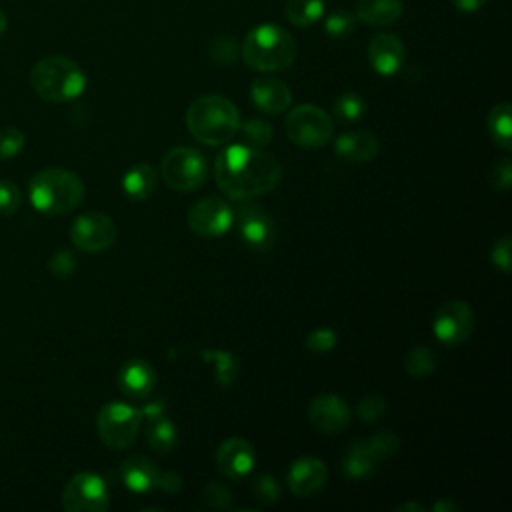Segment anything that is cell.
<instances>
[{
  "label": "cell",
  "instance_id": "cell-1",
  "mask_svg": "<svg viewBox=\"0 0 512 512\" xmlns=\"http://www.w3.org/2000/svg\"><path fill=\"white\" fill-rule=\"evenodd\" d=\"M214 178L224 196L246 202L274 190L282 178V166L260 148L230 144L216 156Z\"/></svg>",
  "mask_w": 512,
  "mask_h": 512
},
{
  "label": "cell",
  "instance_id": "cell-2",
  "mask_svg": "<svg viewBox=\"0 0 512 512\" xmlns=\"http://www.w3.org/2000/svg\"><path fill=\"white\" fill-rule=\"evenodd\" d=\"M186 128L200 144H228L240 128V114L236 104L226 96L204 94L188 106Z\"/></svg>",
  "mask_w": 512,
  "mask_h": 512
},
{
  "label": "cell",
  "instance_id": "cell-3",
  "mask_svg": "<svg viewBox=\"0 0 512 512\" xmlns=\"http://www.w3.org/2000/svg\"><path fill=\"white\" fill-rule=\"evenodd\" d=\"M242 60L256 72H280L296 60V42L278 24H258L242 40Z\"/></svg>",
  "mask_w": 512,
  "mask_h": 512
},
{
  "label": "cell",
  "instance_id": "cell-4",
  "mask_svg": "<svg viewBox=\"0 0 512 512\" xmlns=\"http://www.w3.org/2000/svg\"><path fill=\"white\" fill-rule=\"evenodd\" d=\"M28 198L38 212L64 216L80 206L84 198V182L70 170L44 168L30 178Z\"/></svg>",
  "mask_w": 512,
  "mask_h": 512
},
{
  "label": "cell",
  "instance_id": "cell-5",
  "mask_svg": "<svg viewBox=\"0 0 512 512\" xmlns=\"http://www.w3.org/2000/svg\"><path fill=\"white\" fill-rule=\"evenodd\" d=\"M84 70L66 56H46L30 72L32 90L48 102H70L86 90Z\"/></svg>",
  "mask_w": 512,
  "mask_h": 512
},
{
  "label": "cell",
  "instance_id": "cell-6",
  "mask_svg": "<svg viewBox=\"0 0 512 512\" xmlns=\"http://www.w3.org/2000/svg\"><path fill=\"white\" fill-rule=\"evenodd\" d=\"M284 130L298 148H322L334 134V122L326 110L314 104H300L288 112Z\"/></svg>",
  "mask_w": 512,
  "mask_h": 512
},
{
  "label": "cell",
  "instance_id": "cell-7",
  "mask_svg": "<svg viewBox=\"0 0 512 512\" xmlns=\"http://www.w3.org/2000/svg\"><path fill=\"white\" fill-rule=\"evenodd\" d=\"M142 412L124 402H108L96 416V430L100 440L112 450H124L134 444L140 426Z\"/></svg>",
  "mask_w": 512,
  "mask_h": 512
},
{
  "label": "cell",
  "instance_id": "cell-8",
  "mask_svg": "<svg viewBox=\"0 0 512 512\" xmlns=\"http://www.w3.org/2000/svg\"><path fill=\"white\" fill-rule=\"evenodd\" d=\"M206 158L190 146H176L160 160V178L170 190L190 192L206 180Z\"/></svg>",
  "mask_w": 512,
  "mask_h": 512
},
{
  "label": "cell",
  "instance_id": "cell-9",
  "mask_svg": "<svg viewBox=\"0 0 512 512\" xmlns=\"http://www.w3.org/2000/svg\"><path fill=\"white\" fill-rule=\"evenodd\" d=\"M108 504L106 482L94 472L74 474L62 490V508L68 512H104Z\"/></svg>",
  "mask_w": 512,
  "mask_h": 512
},
{
  "label": "cell",
  "instance_id": "cell-10",
  "mask_svg": "<svg viewBox=\"0 0 512 512\" xmlns=\"http://www.w3.org/2000/svg\"><path fill=\"white\" fill-rule=\"evenodd\" d=\"M476 326V314L464 300L444 302L432 320L434 336L446 346H458L466 342Z\"/></svg>",
  "mask_w": 512,
  "mask_h": 512
},
{
  "label": "cell",
  "instance_id": "cell-11",
  "mask_svg": "<svg viewBox=\"0 0 512 512\" xmlns=\"http://www.w3.org/2000/svg\"><path fill=\"white\" fill-rule=\"evenodd\" d=\"M234 222V210L228 202L216 196L194 202L186 214L188 228L202 238H216L230 230Z\"/></svg>",
  "mask_w": 512,
  "mask_h": 512
},
{
  "label": "cell",
  "instance_id": "cell-12",
  "mask_svg": "<svg viewBox=\"0 0 512 512\" xmlns=\"http://www.w3.org/2000/svg\"><path fill=\"white\" fill-rule=\"evenodd\" d=\"M116 234L118 230L114 220L94 210L80 214L70 228V240L82 252H102L110 248L116 240Z\"/></svg>",
  "mask_w": 512,
  "mask_h": 512
},
{
  "label": "cell",
  "instance_id": "cell-13",
  "mask_svg": "<svg viewBox=\"0 0 512 512\" xmlns=\"http://www.w3.org/2000/svg\"><path fill=\"white\" fill-rule=\"evenodd\" d=\"M238 236L254 250H268L276 240V226L272 216L258 204H244L234 212Z\"/></svg>",
  "mask_w": 512,
  "mask_h": 512
},
{
  "label": "cell",
  "instance_id": "cell-14",
  "mask_svg": "<svg viewBox=\"0 0 512 512\" xmlns=\"http://www.w3.org/2000/svg\"><path fill=\"white\" fill-rule=\"evenodd\" d=\"M308 422L320 434H340L352 420L350 406L336 394H318L308 404Z\"/></svg>",
  "mask_w": 512,
  "mask_h": 512
},
{
  "label": "cell",
  "instance_id": "cell-15",
  "mask_svg": "<svg viewBox=\"0 0 512 512\" xmlns=\"http://www.w3.org/2000/svg\"><path fill=\"white\" fill-rule=\"evenodd\" d=\"M366 56L374 72L380 76H394L406 58L404 42L390 32L374 34L366 46Z\"/></svg>",
  "mask_w": 512,
  "mask_h": 512
},
{
  "label": "cell",
  "instance_id": "cell-16",
  "mask_svg": "<svg viewBox=\"0 0 512 512\" xmlns=\"http://www.w3.org/2000/svg\"><path fill=\"white\" fill-rule=\"evenodd\" d=\"M254 448L244 438H228L220 444L216 452L218 472L228 480L246 478L254 468Z\"/></svg>",
  "mask_w": 512,
  "mask_h": 512
},
{
  "label": "cell",
  "instance_id": "cell-17",
  "mask_svg": "<svg viewBox=\"0 0 512 512\" xmlns=\"http://www.w3.org/2000/svg\"><path fill=\"white\" fill-rule=\"evenodd\" d=\"M146 418V442L158 454H170L178 444L174 422L164 414L162 402H148L140 408Z\"/></svg>",
  "mask_w": 512,
  "mask_h": 512
},
{
  "label": "cell",
  "instance_id": "cell-18",
  "mask_svg": "<svg viewBox=\"0 0 512 512\" xmlns=\"http://www.w3.org/2000/svg\"><path fill=\"white\" fill-rule=\"evenodd\" d=\"M328 480V470L322 460L302 456L288 468V488L298 498H310L318 494Z\"/></svg>",
  "mask_w": 512,
  "mask_h": 512
},
{
  "label": "cell",
  "instance_id": "cell-19",
  "mask_svg": "<svg viewBox=\"0 0 512 512\" xmlns=\"http://www.w3.org/2000/svg\"><path fill=\"white\" fill-rule=\"evenodd\" d=\"M250 98L256 108L268 114H280L292 102L290 88L280 78H272V76L256 78L250 86Z\"/></svg>",
  "mask_w": 512,
  "mask_h": 512
},
{
  "label": "cell",
  "instance_id": "cell-20",
  "mask_svg": "<svg viewBox=\"0 0 512 512\" xmlns=\"http://www.w3.org/2000/svg\"><path fill=\"white\" fill-rule=\"evenodd\" d=\"M154 382H156L154 368L150 366V362H146L142 358H132V360L124 362V366L120 368V374H118L120 390L128 398H134V400L148 398L154 388Z\"/></svg>",
  "mask_w": 512,
  "mask_h": 512
},
{
  "label": "cell",
  "instance_id": "cell-21",
  "mask_svg": "<svg viewBox=\"0 0 512 512\" xmlns=\"http://www.w3.org/2000/svg\"><path fill=\"white\" fill-rule=\"evenodd\" d=\"M334 152L346 162L366 164L374 160V156L378 154V140L372 132H366V130L344 132L342 136L336 138Z\"/></svg>",
  "mask_w": 512,
  "mask_h": 512
},
{
  "label": "cell",
  "instance_id": "cell-22",
  "mask_svg": "<svg viewBox=\"0 0 512 512\" xmlns=\"http://www.w3.org/2000/svg\"><path fill=\"white\" fill-rule=\"evenodd\" d=\"M120 474H122L126 488H130L132 492H148V490L156 488L160 468L148 456L134 454L122 462Z\"/></svg>",
  "mask_w": 512,
  "mask_h": 512
},
{
  "label": "cell",
  "instance_id": "cell-23",
  "mask_svg": "<svg viewBox=\"0 0 512 512\" xmlns=\"http://www.w3.org/2000/svg\"><path fill=\"white\" fill-rule=\"evenodd\" d=\"M402 0H358L356 18L368 26H390L402 16Z\"/></svg>",
  "mask_w": 512,
  "mask_h": 512
},
{
  "label": "cell",
  "instance_id": "cell-24",
  "mask_svg": "<svg viewBox=\"0 0 512 512\" xmlns=\"http://www.w3.org/2000/svg\"><path fill=\"white\" fill-rule=\"evenodd\" d=\"M156 182V170L150 164L140 162L126 170V174L122 176V190L132 200H146L156 190Z\"/></svg>",
  "mask_w": 512,
  "mask_h": 512
},
{
  "label": "cell",
  "instance_id": "cell-25",
  "mask_svg": "<svg viewBox=\"0 0 512 512\" xmlns=\"http://www.w3.org/2000/svg\"><path fill=\"white\" fill-rule=\"evenodd\" d=\"M376 462H378V458L370 450L368 442L360 440L348 448L344 462H342V470L348 478H364L374 470Z\"/></svg>",
  "mask_w": 512,
  "mask_h": 512
},
{
  "label": "cell",
  "instance_id": "cell-26",
  "mask_svg": "<svg viewBox=\"0 0 512 512\" xmlns=\"http://www.w3.org/2000/svg\"><path fill=\"white\" fill-rule=\"evenodd\" d=\"M488 132L494 144L504 150L512 148V106L508 102H500L490 110Z\"/></svg>",
  "mask_w": 512,
  "mask_h": 512
},
{
  "label": "cell",
  "instance_id": "cell-27",
  "mask_svg": "<svg viewBox=\"0 0 512 512\" xmlns=\"http://www.w3.org/2000/svg\"><path fill=\"white\" fill-rule=\"evenodd\" d=\"M324 0H288L286 18L298 28L314 26L324 16Z\"/></svg>",
  "mask_w": 512,
  "mask_h": 512
},
{
  "label": "cell",
  "instance_id": "cell-28",
  "mask_svg": "<svg viewBox=\"0 0 512 512\" xmlns=\"http://www.w3.org/2000/svg\"><path fill=\"white\" fill-rule=\"evenodd\" d=\"M332 112L340 122H356L364 116L366 112V100L358 94V92H342L334 104H332Z\"/></svg>",
  "mask_w": 512,
  "mask_h": 512
},
{
  "label": "cell",
  "instance_id": "cell-29",
  "mask_svg": "<svg viewBox=\"0 0 512 512\" xmlns=\"http://www.w3.org/2000/svg\"><path fill=\"white\" fill-rule=\"evenodd\" d=\"M404 368L414 378L428 376V374H432L436 370V356L426 346H414L404 356Z\"/></svg>",
  "mask_w": 512,
  "mask_h": 512
},
{
  "label": "cell",
  "instance_id": "cell-30",
  "mask_svg": "<svg viewBox=\"0 0 512 512\" xmlns=\"http://www.w3.org/2000/svg\"><path fill=\"white\" fill-rule=\"evenodd\" d=\"M356 22H358L356 14H352L348 10H334L324 20V30L330 38L342 40V38H348L350 34H354Z\"/></svg>",
  "mask_w": 512,
  "mask_h": 512
},
{
  "label": "cell",
  "instance_id": "cell-31",
  "mask_svg": "<svg viewBox=\"0 0 512 512\" xmlns=\"http://www.w3.org/2000/svg\"><path fill=\"white\" fill-rule=\"evenodd\" d=\"M242 136H244V144L260 148L270 144V140L274 138V130L266 120L250 118L242 124Z\"/></svg>",
  "mask_w": 512,
  "mask_h": 512
},
{
  "label": "cell",
  "instance_id": "cell-32",
  "mask_svg": "<svg viewBox=\"0 0 512 512\" xmlns=\"http://www.w3.org/2000/svg\"><path fill=\"white\" fill-rule=\"evenodd\" d=\"M366 442L378 460L390 458L400 448V438L392 430H378L376 434L366 438Z\"/></svg>",
  "mask_w": 512,
  "mask_h": 512
},
{
  "label": "cell",
  "instance_id": "cell-33",
  "mask_svg": "<svg viewBox=\"0 0 512 512\" xmlns=\"http://www.w3.org/2000/svg\"><path fill=\"white\" fill-rule=\"evenodd\" d=\"M204 356L216 364V380L222 386H228L234 380V376H236V360H234V356L230 352H220V350H210Z\"/></svg>",
  "mask_w": 512,
  "mask_h": 512
},
{
  "label": "cell",
  "instance_id": "cell-34",
  "mask_svg": "<svg viewBox=\"0 0 512 512\" xmlns=\"http://www.w3.org/2000/svg\"><path fill=\"white\" fill-rule=\"evenodd\" d=\"M22 206V190L12 180H0V216H12Z\"/></svg>",
  "mask_w": 512,
  "mask_h": 512
},
{
  "label": "cell",
  "instance_id": "cell-35",
  "mask_svg": "<svg viewBox=\"0 0 512 512\" xmlns=\"http://www.w3.org/2000/svg\"><path fill=\"white\" fill-rule=\"evenodd\" d=\"M386 412V398L380 394H366L356 404V414L364 422H374Z\"/></svg>",
  "mask_w": 512,
  "mask_h": 512
},
{
  "label": "cell",
  "instance_id": "cell-36",
  "mask_svg": "<svg viewBox=\"0 0 512 512\" xmlns=\"http://www.w3.org/2000/svg\"><path fill=\"white\" fill-rule=\"evenodd\" d=\"M208 54L218 64H230L238 56V44L232 38H228V36H220V38L210 40Z\"/></svg>",
  "mask_w": 512,
  "mask_h": 512
},
{
  "label": "cell",
  "instance_id": "cell-37",
  "mask_svg": "<svg viewBox=\"0 0 512 512\" xmlns=\"http://www.w3.org/2000/svg\"><path fill=\"white\" fill-rule=\"evenodd\" d=\"M24 144H26V136L18 128L10 126V128L0 130V158L2 160L14 158L24 148Z\"/></svg>",
  "mask_w": 512,
  "mask_h": 512
},
{
  "label": "cell",
  "instance_id": "cell-38",
  "mask_svg": "<svg viewBox=\"0 0 512 512\" xmlns=\"http://www.w3.org/2000/svg\"><path fill=\"white\" fill-rule=\"evenodd\" d=\"M252 492L256 494L258 500H262L264 504H274L280 500V486L276 482L274 476H268V474H262V476H256L252 480Z\"/></svg>",
  "mask_w": 512,
  "mask_h": 512
},
{
  "label": "cell",
  "instance_id": "cell-39",
  "mask_svg": "<svg viewBox=\"0 0 512 512\" xmlns=\"http://www.w3.org/2000/svg\"><path fill=\"white\" fill-rule=\"evenodd\" d=\"M202 502L208 506V508H216V510H224V508H230L232 504V496L228 492V488L220 482H210L204 486L202 490Z\"/></svg>",
  "mask_w": 512,
  "mask_h": 512
},
{
  "label": "cell",
  "instance_id": "cell-40",
  "mask_svg": "<svg viewBox=\"0 0 512 512\" xmlns=\"http://www.w3.org/2000/svg\"><path fill=\"white\" fill-rule=\"evenodd\" d=\"M488 180H490L494 190L508 192L510 182H512V162H510V158H500L496 164H492Z\"/></svg>",
  "mask_w": 512,
  "mask_h": 512
},
{
  "label": "cell",
  "instance_id": "cell-41",
  "mask_svg": "<svg viewBox=\"0 0 512 512\" xmlns=\"http://www.w3.org/2000/svg\"><path fill=\"white\" fill-rule=\"evenodd\" d=\"M48 270L56 276V278H68L74 274L76 270V258L70 250H58L52 254V258L48 260Z\"/></svg>",
  "mask_w": 512,
  "mask_h": 512
},
{
  "label": "cell",
  "instance_id": "cell-42",
  "mask_svg": "<svg viewBox=\"0 0 512 512\" xmlns=\"http://www.w3.org/2000/svg\"><path fill=\"white\" fill-rule=\"evenodd\" d=\"M336 332L330 328H316L308 334L306 338V346L308 350L316 352V354H324L328 350H332L336 346Z\"/></svg>",
  "mask_w": 512,
  "mask_h": 512
},
{
  "label": "cell",
  "instance_id": "cell-43",
  "mask_svg": "<svg viewBox=\"0 0 512 512\" xmlns=\"http://www.w3.org/2000/svg\"><path fill=\"white\" fill-rule=\"evenodd\" d=\"M510 244H512V238L506 234L500 240H496V244L492 246V252H490L492 264L496 268H500V272H504V274L510 272Z\"/></svg>",
  "mask_w": 512,
  "mask_h": 512
},
{
  "label": "cell",
  "instance_id": "cell-44",
  "mask_svg": "<svg viewBox=\"0 0 512 512\" xmlns=\"http://www.w3.org/2000/svg\"><path fill=\"white\" fill-rule=\"evenodd\" d=\"M156 486L166 492H176L180 488V476L174 472H160Z\"/></svg>",
  "mask_w": 512,
  "mask_h": 512
},
{
  "label": "cell",
  "instance_id": "cell-45",
  "mask_svg": "<svg viewBox=\"0 0 512 512\" xmlns=\"http://www.w3.org/2000/svg\"><path fill=\"white\" fill-rule=\"evenodd\" d=\"M450 2H452V6H454L458 12L472 14V12L482 10L488 0H450Z\"/></svg>",
  "mask_w": 512,
  "mask_h": 512
},
{
  "label": "cell",
  "instance_id": "cell-46",
  "mask_svg": "<svg viewBox=\"0 0 512 512\" xmlns=\"http://www.w3.org/2000/svg\"><path fill=\"white\" fill-rule=\"evenodd\" d=\"M432 510H436V512H440V510H458V506L452 504V502L442 500V502H436V504L432 506Z\"/></svg>",
  "mask_w": 512,
  "mask_h": 512
},
{
  "label": "cell",
  "instance_id": "cell-47",
  "mask_svg": "<svg viewBox=\"0 0 512 512\" xmlns=\"http://www.w3.org/2000/svg\"><path fill=\"white\" fill-rule=\"evenodd\" d=\"M398 510H424L420 504H414V502H410V504H400L398 506Z\"/></svg>",
  "mask_w": 512,
  "mask_h": 512
},
{
  "label": "cell",
  "instance_id": "cell-48",
  "mask_svg": "<svg viewBox=\"0 0 512 512\" xmlns=\"http://www.w3.org/2000/svg\"><path fill=\"white\" fill-rule=\"evenodd\" d=\"M6 26H8V20H6V14L0 10V36L6 32Z\"/></svg>",
  "mask_w": 512,
  "mask_h": 512
}]
</instances>
